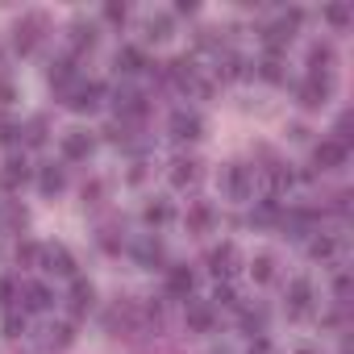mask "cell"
Wrapping results in <instances>:
<instances>
[{"mask_svg": "<svg viewBox=\"0 0 354 354\" xmlns=\"http://www.w3.org/2000/svg\"><path fill=\"white\" fill-rule=\"evenodd\" d=\"M221 188H225L230 201H250V196H254V171L242 167V162H230V167L221 171Z\"/></svg>", "mask_w": 354, "mask_h": 354, "instance_id": "6da1fadb", "label": "cell"}, {"mask_svg": "<svg viewBox=\"0 0 354 354\" xmlns=\"http://www.w3.org/2000/svg\"><path fill=\"white\" fill-rule=\"evenodd\" d=\"M296 26H300V13H296V9H292L288 17H279L275 26H267V30H263V42H267V50L275 55L279 46H288V42H292V30H296Z\"/></svg>", "mask_w": 354, "mask_h": 354, "instance_id": "7a4b0ae2", "label": "cell"}, {"mask_svg": "<svg viewBox=\"0 0 354 354\" xmlns=\"http://www.w3.org/2000/svg\"><path fill=\"white\" fill-rule=\"evenodd\" d=\"M38 263L50 271V275H75V259L67 246H42L38 250Z\"/></svg>", "mask_w": 354, "mask_h": 354, "instance_id": "3957f363", "label": "cell"}, {"mask_svg": "<svg viewBox=\"0 0 354 354\" xmlns=\"http://www.w3.org/2000/svg\"><path fill=\"white\" fill-rule=\"evenodd\" d=\"M201 133H205V121H201L196 113H188V109L171 113V138H180V142H196Z\"/></svg>", "mask_w": 354, "mask_h": 354, "instance_id": "277c9868", "label": "cell"}, {"mask_svg": "<svg viewBox=\"0 0 354 354\" xmlns=\"http://www.w3.org/2000/svg\"><path fill=\"white\" fill-rule=\"evenodd\" d=\"M296 96H300V104H304V109H321V104L329 100V75H308V80L300 84V92H296Z\"/></svg>", "mask_w": 354, "mask_h": 354, "instance_id": "5b68a950", "label": "cell"}, {"mask_svg": "<svg viewBox=\"0 0 354 354\" xmlns=\"http://www.w3.org/2000/svg\"><path fill=\"white\" fill-rule=\"evenodd\" d=\"M92 304H96V288H92L88 279H71V296H67V308H71V317H84V313H92Z\"/></svg>", "mask_w": 354, "mask_h": 354, "instance_id": "8992f818", "label": "cell"}, {"mask_svg": "<svg viewBox=\"0 0 354 354\" xmlns=\"http://www.w3.org/2000/svg\"><path fill=\"white\" fill-rule=\"evenodd\" d=\"M313 308V283L308 279H292L288 283V317H304Z\"/></svg>", "mask_w": 354, "mask_h": 354, "instance_id": "52a82bcc", "label": "cell"}, {"mask_svg": "<svg viewBox=\"0 0 354 354\" xmlns=\"http://www.w3.org/2000/svg\"><path fill=\"white\" fill-rule=\"evenodd\" d=\"M213 325H217V308L209 300H192L188 304V329L192 333H213Z\"/></svg>", "mask_w": 354, "mask_h": 354, "instance_id": "ba28073f", "label": "cell"}, {"mask_svg": "<svg viewBox=\"0 0 354 354\" xmlns=\"http://www.w3.org/2000/svg\"><path fill=\"white\" fill-rule=\"evenodd\" d=\"M192 288H196V275H192V267H167V296H180V300H188V296H192Z\"/></svg>", "mask_w": 354, "mask_h": 354, "instance_id": "9c48e42d", "label": "cell"}, {"mask_svg": "<svg viewBox=\"0 0 354 354\" xmlns=\"http://www.w3.org/2000/svg\"><path fill=\"white\" fill-rule=\"evenodd\" d=\"M96 104H100V84H80L67 92V109H75V113H92Z\"/></svg>", "mask_w": 354, "mask_h": 354, "instance_id": "30bf717a", "label": "cell"}, {"mask_svg": "<svg viewBox=\"0 0 354 354\" xmlns=\"http://www.w3.org/2000/svg\"><path fill=\"white\" fill-rule=\"evenodd\" d=\"M113 104H117V113H125V117H146V96H142L138 88H117Z\"/></svg>", "mask_w": 354, "mask_h": 354, "instance_id": "8fae6325", "label": "cell"}, {"mask_svg": "<svg viewBox=\"0 0 354 354\" xmlns=\"http://www.w3.org/2000/svg\"><path fill=\"white\" fill-rule=\"evenodd\" d=\"M92 154V133H84V129H67L63 133V158H88Z\"/></svg>", "mask_w": 354, "mask_h": 354, "instance_id": "7c38bea8", "label": "cell"}, {"mask_svg": "<svg viewBox=\"0 0 354 354\" xmlns=\"http://www.w3.org/2000/svg\"><path fill=\"white\" fill-rule=\"evenodd\" d=\"M234 263H238V246H234V242H221V246L209 250V271H213V275H230Z\"/></svg>", "mask_w": 354, "mask_h": 354, "instance_id": "4fadbf2b", "label": "cell"}, {"mask_svg": "<svg viewBox=\"0 0 354 354\" xmlns=\"http://www.w3.org/2000/svg\"><path fill=\"white\" fill-rule=\"evenodd\" d=\"M42 30H46V21H42V17H26V21L17 26V50H21V55H30V50L38 46Z\"/></svg>", "mask_w": 354, "mask_h": 354, "instance_id": "5bb4252c", "label": "cell"}, {"mask_svg": "<svg viewBox=\"0 0 354 354\" xmlns=\"http://www.w3.org/2000/svg\"><path fill=\"white\" fill-rule=\"evenodd\" d=\"M313 158H317V167H321V171H337V167L346 162V146H337V142L329 138V142H321V146L313 150Z\"/></svg>", "mask_w": 354, "mask_h": 354, "instance_id": "9a60e30c", "label": "cell"}, {"mask_svg": "<svg viewBox=\"0 0 354 354\" xmlns=\"http://www.w3.org/2000/svg\"><path fill=\"white\" fill-rule=\"evenodd\" d=\"M30 225V213L17 205V201H5L0 205V230H9V234H21Z\"/></svg>", "mask_w": 354, "mask_h": 354, "instance_id": "2e32d148", "label": "cell"}, {"mask_svg": "<svg viewBox=\"0 0 354 354\" xmlns=\"http://www.w3.org/2000/svg\"><path fill=\"white\" fill-rule=\"evenodd\" d=\"M26 180H30V167H26V158H9V162H5V171H0V188H5V192L21 188Z\"/></svg>", "mask_w": 354, "mask_h": 354, "instance_id": "e0dca14e", "label": "cell"}, {"mask_svg": "<svg viewBox=\"0 0 354 354\" xmlns=\"http://www.w3.org/2000/svg\"><path fill=\"white\" fill-rule=\"evenodd\" d=\"M133 259H138L142 267H158L167 254H162V242H158V238H142V242L133 246Z\"/></svg>", "mask_w": 354, "mask_h": 354, "instance_id": "ac0fdd59", "label": "cell"}, {"mask_svg": "<svg viewBox=\"0 0 354 354\" xmlns=\"http://www.w3.org/2000/svg\"><path fill=\"white\" fill-rule=\"evenodd\" d=\"M21 296H26V308H30V313H42V308L55 304L50 288H42V283H21Z\"/></svg>", "mask_w": 354, "mask_h": 354, "instance_id": "d6986e66", "label": "cell"}, {"mask_svg": "<svg viewBox=\"0 0 354 354\" xmlns=\"http://www.w3.org/2000/svg\"><path fill=\"white\" fill-rule=\"evenodd\" d=\"M167 180H171L175 188L196 184V162H192V158H175V162H171V171H167Z\"/></svg>", "mask_w": 354, "mask_h": 354, "instance_id": "ffe728a7", "label": "cell"}, {"mask_svg": "<svg viewBox=\"0 0 354 354\" xmlns=\"http://www.w3.org/2000/svg\"><path fill=\"white\" fill-rule=\"evenodd\" d=\"M150 63L142 59V50L138 46H121L117 50V71H125V75H138V71H146Z\"/></svg>", "mask_w": 354, "mask_h": 354, "instance_id": "44dd1931", "label": "cell"}, {"mask_svg": "<svg viewBox=\"0 0 354 354\" xmlns=\"http://www.w3.org/2000/svg\"><path fill=\"white\" fill-rule=\"evenodd\" d=\"M213 221H217V217H213L209 205H192V209H188V230H192V234H209Z\"/></svg>", "mask_w": 354, "mask_h": 354, "instance_id": "7402d4cb", "label": "cell"}, {"mask_svg": "<svg viewBox=\"0 0 354 354\" xmlns=\"http://www.w3.org/2000/svg\"><path fill=\"white\" fill-rule=\"evenodd\" d=\"M329 63H333V46H313L308 50V75H329Z\"/></svg>", "mask_w": 354, "mask_h": 354, "instance_id": "603a6c76", "label": "cell"}, {"mask_svg": "<svg viewBox=\"0 0 354 354\" xmlns=\"http://www.w3.org/2000/svg\"><path fill=\"white\" fill-rule=\"evenodd\" d=\"M63 184H67V180H63V171H59V167H46V171L38 175V188H42L46 196H55V192H63Z\"/></svg>", "mask_w": 354, "mask_h": 354, "instance_id": "cb8c5ba5", "label": "cell"}, {"mask_svg": "<svg viewBox=\"0 0 354 354\" xmlns=\"http://www.w3.org/2000/svg\"><path fill=\"white\" fill-rule=\"evenodd\" d=\"M71 46H75V50H92V46H96V30L84 26V21H75V26H71Z\"/></svg>", "mask_w": 354, "mask_h": 354, "instance_id": "d4e9b609", "label": "cell"}, {"mask_svg": "<svg viewBox=\"0 0 354 354\" xmlns=\"http://www.w3.org/2000/svg\"><path fill=\"white\" fill-rule=\"evenodd\" d=\"M71 80H75V63H71V59L50 63V84H55V88H67Z\"/></svg>", "mask_w": 354, "mask_h": 354, "instance_id": "484cf974", "label": "cell"}, {"mask_svg": "<svg viewBox=\"0 0 354 354\" xmlns=\"http://www.w3.org/2000/svg\"><path fill=\"white\" fill-rule=\"evenodd\" d=\"M267 184H271V192H283V188H292V171H288L283 162H271V171H267Z\"/></svg>", "mask_w": 354, "mask_h": 354, "instance_id": "4316f807", "label": "cell"}, {"mask_svg": "<svg viewBox=\"0 0 354 354\" xmlns=\"http://www.w3.org/2000/svg\"><path fill=\"white\" fill-rule=\"evenodd\" d=\"M250 275H254L259 283H271V279H275V259H271V254H259V259L250 263Z\"/></svg>", "mask_w": 354, "mask_h": 354, "instance_id": "83f0119b", "label": "cell"}, {"mask_svg": "<svg viewBox=\"0 0 354 354\" xmlns=\"http://www.w3.org/2000/svg\"><path fill=\"white\" fill-rule=\"evenodd\" d=\"M142 217H146V225H167V221H171V209H167L162 201H150Z\"/></svg>", "mask_w": 354, "mask_h": 354, "instance_id": "f1b7e54d", "label": "cell"}, {"mask_svg": "<svg viewBox=\"0 0 354 354\" xmlns=\"http://www.w3.org/2000/svg\"><path fill=\"white\" fill-rule=\"evenodd\" d=\"M146 30H150V38H154V42H162V38H171V17H167V13H158V17H150V26H146Z\"/></svg>", "mask_w": 354, "mask_h": 354, "instance_id": "f546056e", "label": "cell"}, {"mask_svg": "<svg viewBox=\"0 0 354 354\" xmlns=\"http://www.w3.org/2000/svg\"><path fill=\"white\" fill-rule=\"evenodd\" d=\"M26 138H30V146H42V142H46V117H34V121L26 125Z\"/></svg>", "mask_w": 354, "mask_h": 354, "instance_id": "4dcf8cb0", "label": "cell"}, {"mask_svg": "<svg viewBox=\"0 0 354 354\" xmlns=\"http://www.w3.org/2000/svg\"><path fill=\"white\" fill-rule=\"evenodd\" d=\"M333 250H337L333 238H313V242H308V254H313V259H333Z\"/></svg>", "mask_w": 354, "mask_h": 354, "instance_id": "1f68e13d", "label": "cell"}, {"mask_svg": "<svg viewBox=\"0 0 354 354\" xmlns=\"http://www.w3.org/2000/svg\"><path fill=\"white\" fill-rule=\"evenodd\" d=\"M263 80H271V84H279V80H283V63H279L275 55H267V59H263Z\"/></svg>", "mask_w": 354, "mask_h": 354, "instance_id": "d6a6232c", "label": "cell"}, {"mask_svg": "<svg viewBox=\"0 0 354 354\" xmlns=\"http://www.w3.org/2000/svg\"><path fill=\"white\" fill-rule=\"evenodd\" d=\"M254 221H259V225L279 221V205H275V201H263V205H259V213H254Z\"/></svg>", "mask_w": 354, "mask_h": 354, "instance_id": "836d02e7", "label": "cell"}, {"mask_svg": "<svg viewBox=\"0 0 354 354\" xmlns=\"http://www.w3.org/2000/svg\"><path fill=\"white\" fill-rule=\"evenodd\" d=\"M46 333H50V346H71V337H75L71 325H50Z\"/></svg>", "mask_w": 354, "mask_h": 354, "instance_id": "e575fe53", "label": "cell"}, {"mask_svg": "<svg viewBox=\"0 0 354 354\" xmlns=\"http://www.w3.org/2000/svg\"><path fill=\"white\" fill-rule=\"evenodd\" d=\"M21 333H26V317L9 313V317H5V337H21Z\"/></svg>", "mask_w": 354, "mask_h": 354, "instance_id": "d590c367", "label": "cell"}, {"mask_svg": "<svg viewBox=\"0 0 354 354\" xmlns=\"http://www.w3.org/2000/svg\"><path fill=\"white\" fill-rule=\"evenodd\" d=\"M325 21H333V26H346V21H350V9H346V5H333V9H325Z\"/></svg>", "mask_w": 354, "mask_h": 354, "instance_id": "8d00e7d4", "label": "cell"}, {"mask_svg": "<svg viewBox=\"0 0 354 354\" xmlns=\"http://www.w3.org/2000/svg\"><path fill=\"white\" fill-rule=\"evenodd\" d=\"M217 304H225V308H234V304H238V296H234V288H217V292H213V308H217Z\"/></svg>", "mask_w": 354, "mask_h": 354, "instance_id": "74e56055", "label": "cell"}, {"mask_svg": "<svg viewBox=\"0 0 354 354\" xmlns=\"http://www.w3.org/2000/svg\"><path fill=\"white\" fill-rule=\"evenodd\" d=\"M104 17H109V21H125V17H129V9H125V5H117V0H109V5H104Z\"/></svg>", "mask_w": 354, "mask_h": 354, "instance_id": "f35d334b", "label": "cell"}, {"mask_svg": "<svg viewBox=\"0 0 354 354\" xmlns=\"http://www.w3.org/2000/svg\"><path fill=\"white\" fill-rule=\"evenodd\" d=\"M38 250H42V246H30V242H26V246H17V259H21V263H38Z\"/></svg>", "mask_w": 354, "mask_h": 354, "instance_id": "ab89813d", "label": "cell"}, {"mask_svg": "<svg viewBox=\"0 0 354 354\" xmlns=\"http://www.w3.org/2000/svg\"><path fill=\"white\" fill-rule=\"evenodd\" d=\"M333 292H337V300L346 304V296H350V275H337V279H333Z\"/></svg>", "mask_w": 354, "mask_h": 354, "instance_id": "60d3db41", "label": "cell"}, {"mask_svg": "<svg viewBox=\"0 0 354 354\" xmlns=\"http://www.w3.org/2000/svg\"><path fill=\"white\" fill-rule=\"evenodd\" d=\"M17 133H21L17 125H9V121H0V146H9V142H13Z\"/></svg>", "mask_w": 354, "mask_h": 354, "instance_id": "b9f144b4", "label": "cell"}, {"mask_svg": "<svg viewBox=\"0 0 354 354\" xmlns=\"http://www.w3.org/2000/svg\"><path fill=\"white\" fill-rule=\"evenodd\" d=\"M9 296H13V279H0V304H9Z\"/></svg>", "mask_w": 354, "mask_h": 354, "instance_id": "7bdbcfd3", "label": "cell"}, {"mask_svg": "<svg viewBox=\"0 0 354 354\" xmlns=\"http://www.w3.org/2000/svg\"><path fill=\"white\" fill-rule=\"evenodd\" d=\"M96 196H100V184H88V188H84V201L96 205Z\"/></svg>", "mask_w": 354, "mask_h": 354, "instance_id": "ee69618b", "label": "cell"}, {"mask_svg": "<svg viewBox=\"0 0 354 354\" xmlns=\"http://www.w3.org/2000/svg\"><path fill=\"white\" fill-rule=\"evenodd\" d=\"M9 100H13V88H9V84H0V104H9Z\"/></svg>", "mask_w": 354, "mask_h": 354, "instance_id": "f6af8a7d", "label": "cell"}, {"mask_svg": "<svg viewBox=\"0 0 354 354\" xmlns=\"http://www.w3.org/2000/svg\"><path fill=\"white\" fill-rule=\"evenodd\" d=\"M213 354H230V350H213Z\"/></svg>", "mask_w": 354, "mask_h": 354, "instance_id": "bcb514c9", "label": "cell"}, {"mask_svg": "<svg viewBox=\"0 0 354 354\" xmlns=\"http://www.w3.org/2000/svg\"><path fill=\"white\" fill-rule=\"evenodd\" d=\"M296 354H313V350H296Z\"/></svg>", "mask_w": 354, "mask_h": 354, "instance_id": "7dc6e473", "label": "cell"}]
</instances>
